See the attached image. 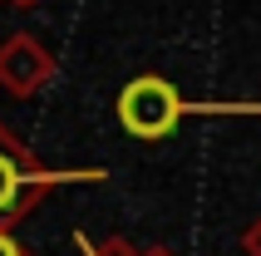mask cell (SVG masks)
Segmentation results:
<instances>
[{
    "mask_svg": "<svg viewBox=\"0 0 261 256\" xmlns=\"http://www.w3.org/2000/svg\"><path fill=\"white\" fill-rule=\"evenodd\" d=\"M89 256H133V251H128L123 242H103V246H94Z\"/></svg>",
    "mask_w": 261,
    "mask_h": 256,
    "instance_id": "6",
    "label": "cell"
},
{
    "mask_svg": "<svg viewBox=\"0 0 261 256\" xmlns=\"http://www.w3.org/2000/svg\"><path fill=\"white\" fill-rule=\"evenodd\" d=\"M59 183H69V172H44L35 163V153L0 123V227H10L15 217H25Z\"/></svg>",
    "mask_w": 261,
    "mask_h": 256,
    "instance_id": "2",
    "label": "cell"
},
{
    "mask_svg": "<svg viewBox=\"0 0 261 256\" xmlns=\"http://www.w3.org/2000/svg\"><path fill=\"white\" fill-rule=\"evenodd\" d=\"M242 246H247V256H261V217L247 227V237H242Z\"/></svg>",
    "mask_w": 261,
    "mask_h": 256,
    "instance_id": "4",
    "label": "cell"
},
{
    "mask_svg": "<svg viewBox=\"0 0 261 256\" xmlns=\"http://www.w3.org/2000/svg\"><path fill=\"white\" fill-rule=\"evenodd\" d=\"M114 114H118V123H123V133H133V138H143V143H158V138H168V133L182 123L188 104H182L173 79L138 74V79H128V84L118 89Z\"/></svg>",
    "mask_w": 261,
    "mask_h": 256,
    "instance_id": "1",
    "label": "cell"
},
{
    "mask_svg": "<svg viewBox=\"0 0 261 256\" xmlns=\"http://www.w3.org/2000/svg\"><path fill=\"white\" fill-rule=\"evenodd\" d=\"M153 256H168V251H153Z\"/></svg>",
    "mask_w": 261,
    "mask_h": 256,
    "instance_id": "8",
    "label": "cell"
},
{
    "mask_svg": "<svg viewBox=\"0 0 261 256\" xmlns=\"http://www.w3.org/2000/svg\"><path fill=\"white\" fill-rule=\"evenodd\" d=\"M55 49H44L30 30H15L10 40L0 44V89L15 94V99H30L40 94L49 79H55Z\"/></svg>",
    "mask_w": 261,
    "mask_h": 256,
    "instance_id": "3",
    "label": "cell"
},
{
    "mask_svg": "<svg viewBox=\"0 0 261 256\" xmlns=\"http://www.w3.org/2000/svg\"><path fill=\"white\" fill-rule=\"evenodd\" d=\"M10 5H20V10H25V5H40V0H10Z\"/></svg>",
    "mask_w": 261,
    "mask_h": 256,
    "instance_id": "7",
    "label": "cell"
},
{
    "mask_svg": "<svg viewBox=\"0 0 261 256\" xmlns=\"http://www.w3.org/2000/svg\"><path fill=\"white\" fill-rule=\"evenodd\" d=\"M0 256H30V251H25L20 242H15V237H10L5 227H0Z\"/></svg>",
    "mask_w": 261,
    "mask_h": 256,
    "instance_id": "5",
    "label": "cell"
}]
</instances>
